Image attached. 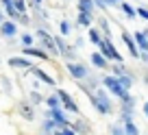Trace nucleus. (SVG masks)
<instances>
[{
	"instance_id": "nucleus-30",
	"label": "nucleus",
	"mask_w": 148,
	"mask_h": 135,
	"mask_svg": "<svg viewBox=\"0 0 148 135\" xmlns=\"http://www.w3.org/2000/svg\"><path fill=\"white\" fill-rule=\"evenodd\" d=\"M22 44H24V46H31V44H33V37H31V35H22Z\"/></svg>"
},
{
	"instance_id": "nucleus-2",
	"label": "nucleus",
	"mask_w": 148,
	"mask_h": 135,
	"mask_svg": "<svg viewBox=\"0 0 148 135\" xmlns=\"http://www.w3.org/2000/svg\"><path fill=\"white\" fill-rule=\"evenodd\" d=\"M102 83H105V87L109 89L111 94H116V96H120L122 100H124V98L129 96V92H126V89L122 87V83L118 81V76H105V79H102Z\"/></svg>"
},
{
	"instance_id": "nucleus-25",
	"label": "nucleus",
	"mask_w": 148,
	"mask_h": 135,
	"mask_svg": "<svg viewBox=\"0 0 148 135\" xmlns=\"http://www.w3.org/2000/svg\"><path fill=\"white\" fill-rule=\"evenodd\" d=\"M70 33V22L68 20H61V35H68Z\"/></svg>"
},
{
	"instance_id": "nucleus-32",
	"label": "nucleus",
	"mask_w": 148,
	"mask_h": 135,
	"mask_svg": "<svg viewBox=\"0 0 148 135\" xmlns=\"http://www.w3.org/2000/svg\"><path fill=\"white\" fill-rule=\"evenodd\" d=\"M63 135H76V131H74V129H68V126H63Z\"/></svg>"
},
{
	"instance_id": "nucleus-16",
	"label": "nucleus",
	"mask_w": 148,
	"mask_h": 135,
	"mask_svg": "<svg viewBox=\"0 0 148 135\" xmlns=\"http://www.w3.org/2000/svg\"><path fill=\"white\" fill-rule=\"evenodd\" d=\"M20 113H22L24 120H33V118H35V113H33V107H31L28 103H22V105H20Z\"/></svg>"
},
{
	"instance_id": "nucleus-24",
	"label": "nucleus",
	"mask_w": 148,
	"mask_h": 135,
	"mask_svg": "<svg viewBox=\"0 0 148 135\" xmlns=\"http://www.w3.org/2000/svg\"><path fill=\"white\" fill-rule=\"evenodd\" d=\"M89 39H92L94 44H100V42H102V37H100V33H98L96 28H89Z\"/></svg>"
},
{
	"instance_id": "nucleus-34",
	"label": "nucleus",
	"mask_w": 148,
	"mask_h": 135,
	"mask_svg": "<svg viewBox=\"0 0 148 135\" xmlns=\"http://www.w3.org/2000/svg\"><path fill=\"white\" fill-rule=\"evenodd\" d=\"M144 116L148 118V100H146V103H144Z\"/></svg>"
},
{
	"instance_id": "nucleus-17",
	"label": "nucleus",
	"mask_w": 148,
	"mask_h": 135,
	"mask_svg": "<svg viewBox=\"0 0 148 135\" xmlns=\"http://www.w3.org/2000/svg\"><path fill=\"white\" fill-rule=\"evenodd\" d=\"M57 48H59V52L63 57H68V59H72V48L68 46V44L63 42V39H57Z\"/></svg>"
},
{
	"instance_id": "nucleus-4",
	"label": "nucleus",
	"mask_w": 148,
	"mask_h": 135,
	"mask_svg": "<svg viewBox=\"0 0 148 135\" xmlns=\"http://www.w3.org/2000/svg\"><path fill=\"white\" fill-rule=\"evenodd\" d=\"M98 46H100V52L107 57V59H113L116 63H122V55L113 48V42H111V39H102Z\"/></svg>"
},
{
	"instance_id": "nucleus-27",
	"label": "nucleus",
	"mask_w": 148,
	"mask_h": 135,
	"mask_svg": "<svg viewBox=\"0 0 148 135\" xmlns=\"http://www.w3.org/2000/svg\"><path fill=\"white\" fill-rule=\"evenodd\" d=\"M31 100H33V105H37V103H42L44 98L39 96V94H37V92H33V94H31Z\"/></svg>"
},
{
	"instance_id": "nucleus-38",
	"label": "nucleus",
	"mask_w": 148,
	"mask_h": 135,
	"mask_svg": "<svg viewBox=\"0 0 148 135\" xmlns=\"http://www.w3.org/2000/svg\"><path fill=\"white\" fill-rule=\"evenodd\" d=\"M37 2H42V0H37Z\"/></svg>"
},
{
	"instance_id": "nucleus-12",
	"label": "nucleus",
	"mask_w": 148,
	"mask_h": 135,
	"mask_svg": "<svg viewBox=\"0 0 148 135\" xmlns=\"http://www.w3.org/2000/svg\"><path fill=\"white\" fill-rule=\"evenodd\" d=\"M7 63H9L11 68H24V70H26V68H31V61H28L26 57H11Z\"/></svg>"
},
{
	"instance_id": "nucleus-5",
	"label": "nucleus",
	"mask_w": 148,
	"mask_h": 135,
	"mask_svg": "<svg viewBox=\"0 0 148 135\" xmlns=\"http://www.w3.org/2000/svg\"><path fill=\"white\" fill-rule=\"evenodd\" d=\"M57 96H59L61 105H63V107L68 109V111H72V113H79V105L74 103V98L70 96V94L65 92V89H59V92H57Z\"/></svg>"
},
{
	"instance_id": "nucleus-6",
	"label": "nucleus",
	"mask_w": 148,
	"mask_h": 135,
	"mask_svg": "<svg viewBox=\"0 0 148 135\" xmlns=\"http://www.w3.org/2000/svg\"><path fill=\"white\" fill-rule=\"evenodd\" d=\"M46 118H50V120L55 122L57 126H61V129H63V126L68 124V118H65V113L61 111L59 107H57V109H50V111L46 113Z\"/></svg>"
},
{
	"instance_id": "nucleus-3",
	"label": "nucleus",
	"mask_w": 148,
	"mask_h": 135,
	"mask_svg": "<svg viewBox=\"0 0 148 135\" xmlns=\"http://www.w3.org/2000/svg\"><path fill=\"white\" fill-rule=\"evenodd\" d=\"M37 39L42 42V48H44V50H48L50 55H57V52H59V48H57V39L50 37L46 31H42V28H39V31H37Z\"/></svg>"
},
{
	"instance_id": "nucleus-10",
	"label": "nucleus",
	"mask_w": 148,
	"mask_h": 135,
	"mask_svg": "<svg viewBox=\"0 0 148 135\" xmlns=\"http://www.w3.org/2000/svg\"><path fill=\"white\" fill-rule=\"evenodd\" d=\"M79 5V13H87V15H94V0H76Z\"/></svg>"
},
{
	"instance_id": "nucleus-37",
	"label": "nucleus",
	"mask_w": 148,
	"mask_h": 135,
	"mask_svg": "<svg viewBox=\"0 0 148 135\" xmlns=\"http://www.w3.org/2000/svg\"><path fill=\"white\" fill-rule=\"evenodd\" d=\"M0 24H2V11H0Z\"/></svg>"
},
{
	"instance_id": "nucleus-11",
	"label": "nucleus",
	"mask_w": 148,
	"mask_h": 135,
	"mask_svg": "<svg viewBox=\"0 0 148 135\" xmlns=\"http://www.w3.org/2000/svg\"><path fill=\"white\" fill-rule=\"evenodd\" d=\"M31 74H35L37 79H39V81H44L46 85H55V83H57V81L52 79V76H48L46 72L42 70V68H31Z\"/></svg>"
},
{
	"instance_id": "nucleus-13",
	"label": "nucleus",
	"mask_w": 148,
	"mask_h": 135,
	"mask_svg": "<svg viewBox=\"0 0 148 135\" xmlns=\"http://www.w3.org/2000/svg\"><path fill=\"white\" fill-rule=\"evenodd\" d=\"M107 61H109V59H107L102 52H94V55H92V63L96 65V68H107V65H109Z\"/></svg>"
},
{
	"instance_id": "nucleus-14",
	"label": "nucleus",
	"mask_w": 148,
	"mask_h": 135,
	"mask_svg": "<svg viewBox=\"0 0 148 135\" xmlns=\"http://www.w3.org/2000/svg\"><path fill=\"white\" fill-rule=\"evenodd\" d=\"M0 33H2L5 37H13L15 35V24L13 22H2L0 24Z\"/></svg>"
},
{
	"instance_id": "nucleus-39",
	"label": "nucleus",
	"mask_w": 148,
	"mask_h": 135,
	"mask_svg": "<svg viewBox=\"0 0 148 135\" xmlns=\"http://www.w3.org/2000/svg\"><path fill=\"white\" fill-rule=\"evenodd\" d=\"M48 135H50V133H48Z\"/></svg>"
},
{
	"instance_id": "nucleus-19",
	"label": "nucleus",
	"mask_w": 148,
	"mask_h": 135,
	"mask_svg": "<svg viewBox=\"0 0 148 135\" xmlns=\"http://www.w3.org/2000/svg\"><path fill=\"white\" fill-rule=\"evenodd\" d=\"M118 81L122 83V87H124V89H129L131 85H133V76H131V74H122V76H118Z\"/></svg>"
},
{
	"instance_id": "nucleus-22",
	"label": "nucleus",
	"mask_w": 148,
	"mask_h": 135,
	"mask_svg": "<svg viewBox=\"0 0 148 135\" xmlns=\"http://www.w3.org/2000/svg\"><path fill=\"white\" fill-rule=\"evenodd\" d=\"M13 7L18 9V13L26 15V2H24V0H13Z\"/></svg>"
},
{
	"instance_id": "nucleus-9",
	"label": "nucleus",
	"mask_w": 148,
	"mask_h": 135,
	"mask_svg": "<svg viewBox=\"0 0 148 135\" xmlns=\"http://www.w3.org/2000/svg\"><path fill=\"white\" fill-rule=\"evenodd\" d=\"M122 39H124V44H126V46H129V52H131V55H133V57H139L137 44H135V39L131 37V35H129V33H126V31H122Z\"/></svg>"
},
{
	"instance_id": "nucleus-18",
	"label": "nucleus",
	"mask_w": 148,
	"mask_h": 135,
	"mask_svg": "<svg viewBox=\"0 0 148 135\" xmlns=\"http://www.w3.org/2000/svg\"><path fill=\"white\" fill-rule=\"evenodd\" d=\"M76 24H81V26H92V15L79 13V15H76Z\"/></svg>"
},
{
	"instance_id": "nucleus-35",
	"label": "nucleus",
	"mask_w": 148,
	"mask_h": 135,
	"mask_svg": "<svg viewBox=\"0 0 148 135\" xmlns=\"http://www.w3.org/2000/svg\"><path fill=\"white\" fill-rule=\"evenodd\" d=\"M107 2H109V5H116V2H120V0H107Z\"/></svg>"
},
{
	"instance_id": "nucleus-29",
	"label": "nucleus",
	"mask_w": 148,
	"mask_h": 135,
	"mask_svg": "<svg viewBox=\"0 0 148 135\" xmlns=\"http://www.w3.org/2000/svg\"><path fill=\"white\" fill-rule=\"evenodd\" d=\"M111 133H113V135H126V133H124V131H122V129H120V126H116V124L111 126Z\"/></svg>"
},
{
	"instance_id": "nucleus-21",
	"label": "nucleus",
	"mask_w": 148,
	"mask_h": 135,
	"mask_svg": "<svg viewBox=\"0 0 148 135\" xmlns=\"http://www.w3.org/2000/svg\"><path fill=\"white\" fill-rule=\"evenodd\" d=\"M120 7H122V11H124V13H126V15H129V18H135V15H137V11H135V9H133V7H131V5H129V2H122V5H120Z\"/></svg>"
},
{
	"instance_id": "nucleus-28",
	"label": "nucleus",
	"mask_w": 148,
	"mask_h": 135,
	"mask_svg": "<svg viewBox=\"0 0 148 135\" xmlns=\"http://www.w3.org/2000/svg\"><path fill=\"white\" fill-rule=\"evenodd\" d=\"M79 129L83 131V133H89V126L85 124V122H76V131H79Z\"/></svg>"
},
{
	"instance_id": "nucleus-20",
	"label": "nucleus",
	"mask_w": 148,
	"mask_h": 135,
	"mask_svg": "<svg viewBox=\"0 0 148 135\" xmlns=\"http://www.w3.org/2000/svg\"><path fill=\"white\" fill-rule=\"evenodd\" d=\"M124 133H126V135H139V131H137V126L133 124V120L124 124Z\"/></svg>"
},
{
	"instance_id": "nucleus-15",
	"label": "nucleus",
	"mask_w": 148,
	"mask_h": 135,
	"mask_svg": "<svg viewBox=\"0 0 148 135\" xmlns=\"http://www.w3.org/2000/svg\"><path fill=\"white\" fill-rule=\"evenodd\" d=\"M135 44H137V48H142V50H148V35L146 33H135Z\"/></svg>"
},
{
	"instance_id": "nucleus-1",
	"label": "nucleus",
	"mask_w": 148,
	"mask_h": 135,
	"mask_svg": "<svg viewBox=\"0 0 148 135\" xmlns=\"http://www.w3.org/2000/svg\"><path fill=\"white\" fill-rule=\"evenodd\" d=\"M89 100H92V105L100 113H111V100H109V96H107V92H102V89H100V92H96Z\"/></svg>"
},
{
	"instance_id": "nucleus-23",
	"label": "nucleus",
	"mask_w": 148,
	"mask_h": 135,
	"mask_svg": "<svg viewBox=\"0 0 148 135\" xmlns=\"http://www.w3.org/2000/svg\"><path fill=\"white\" fill-rule=\"evenodd\" d=\"M46 103H48V107H50V109H57L61 100H59V96L55 94V96H48V98H46Z\"/></svg>"
},
{
	"instance_id": "nucleus-31",
	"label": "nucleus",
	"mask_w": 148,
	"mask_h": 135,
	"mask_svg": "<svg viewBox=\"0 0 148 135\" xmlns=\"http://www.w3.org/2000/svg\"><path fill=\"white\" fill-rule=\"evenodd\" d=\"M100 26H102V31H105V35H109V24H107V20H105V18L100 20Z\"/></svg>"
},
{
	"instance_id": "nucleus-33",
	"label": "nucleus",
	"mask_w": 148,
	"mask_h": 135,
	"mask_svg": "<svg viewBox=\"0 0 148 135\" xmlns=\"http://www.w3.org/2000/svg\"><path fill=\"white\" fill-rule=\"evenodd\" d=\"M50 135H63V129H55V131H52Z\"/></svg>"
},
{
	"instance_id": "nucleus-26",
	"label": "nucleus",
	"mask_w": 148,
	"mask_h": 135,
	"mask_svg": "<svg viewBox=\"0 0 148 135\" xmlns=\"http://www.w3.org/2000/svg\"><path fill=\"white\" fill-rule=\"evenodd\" d=\"M135 11H137V15H139V18L148 20V9H146V7H139V9H135Z\"/></svg>"
},
{
	"instance_id": "nucleus-36",
	"label": "nucleus",
	"mask_w": 148,
	"mask_h": 135,
	"mask_svg": "<svg viewBox=\"0 0 148 135\" xmlns=\"http://www.w3.org/2000/svg\"><path fill=\"white\" fill-rule=\"evenodd\" d=\"M144 81H146V85H148V70H146V76H144Z\"/></svg>"
},
{
	"instance_id": "nucleus-8",
	"label": "nucleus",
	"mask_w": 148,
	"mask_h": 135,
	"mask_svg": "<svg viewBox=\"0 0 148 135\" xmlns=\"http://www.w3.org/2000/svg\"><path fill=\"white\" fill-rule=\"evenodd\" d=\"M24 55H26V57H35V59L50 61V57H48V52L44 50V48H33V46H26V48H24Z\"/></svg>"
},
{
	"instance_id": "nucleus-7",
	"label": "nucleus",
	"mask_w": 148,
	"mask_h": 135,
	"mask_svg": "<svg viewBox=\"0 0 148 135\" xmlns=\"http://www.w3.org/2000/svg\"><path fill=\"white\" fill-rule=\"evenodd\" d=\"M68 70H70V74L74 76V79H87V68L85 65H81V63H68Z\"/></svg>"
}]
</instances>
